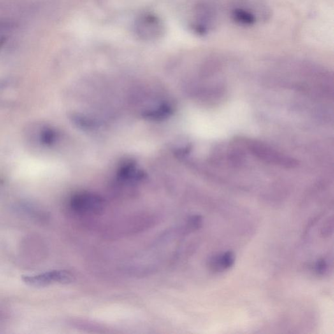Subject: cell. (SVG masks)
<instances>
[{"instance_id": "277c9868", "label": "cell", "mask_w": 334, "mask_h": 334, "mask_svg": "<svg viewBox=\"0 0 334 334\" xmlns=\"http://www.w3.org/2000/svg\"><path fill=\"white\" fill-rule=\"evenodd\" d=\"M134 27L139 38L145 40L158 38L163 32V25L161 21L155 16L149 14L138 18Z\"/></svg>"}, {"instance_id": "3957f363", "label": "cell", "mask_w": 334, "mask_h": 334, "mask_svg": "<svg viewBox=\"0 0 334 334\" xmlns=\"http://www.w3.org/2000/svg\"><path fill=\"white\" fill-rule=\"evenodd\" d=\"M74 276L66 270H52L34 275H23L22 280L25 284L35 287H41L59 283L68 284L73 281Z\"/></svg>"}, {"instance_id": "7c38bea8", "label": "cell", "mask_w": 334, "mask_h": 334, "mask_svg": "<svg viewBox=\"0 0 334 334\" xmlns=\"http://www.w3.org/2000/svg\"><path fill=\"white\" fill-rule=\"evenodd\" d=\"M10 23L6 22V21H0V31L5 29H9L11 26Z\"/></svg>"}, {"instance_id": "8992f818", "label": "cell", "mask_w": 334, "mask_h": 334, "mask_svg": "<svg viewBox=\"0 0 334 334\" xmlns=\"http://www.w3.org/2000/svg\"><path fill=\"white\" fill-rule=\"evenodd\" d=\"M120 178L123 180L133 182L143 179V174L138 172V169L133 163L127 164L122 167L120 173Z\"/></svg>"}, {"instance_id": "5b68a950", "label": "cell", "mask_w": 334, "mask_h": 334, "mask_svg": "<svg viewBox=\"0 0 334 334\" xmlns=\"http://www.w3.org/2000/svg\"><path fill=\"white\" fill-rule=\"evenodd\" d=\"M235 255L233 252H227L222 254L213 255L209 260V266L214 271H222L234 265Z\"/></svg>"}, {"instance_id": "52a82bcc", "label": "cell", "mask_w": 334, "mask_h": 334, "mask_svg": "<svg viewBox=\"0 0 334 334\" xmlns=\"http://www.w3.org/2000/svg\"><path fill=\"white\" fill-rule=\"evenodd\" d=\"M234 20L240 24L244 25L254 24L256 21L255 16L244 9H236L233 13Z\"/></svg>"}, {"instance_id": "6da1fadb", "label": "cell", "mask_w": 334, "mask_h": 334, "mask_svg": "<svg viewBox=\"0 0 334 334\" xmlns=\"http://www.w3.org/2000/svg\"><path fill=\"white\" fill-rule=\"evenodd\" d=\"M248 150L257 159L273 165L286 169H293L298 164L295 159L278 152L265 144L257 141L250 142L248 146Z\"/></svg>"}, {"instance_id": "7a4b0ae2", "label": "cell", "mask_w": 334, "mask_h": 334, "mask_svg": "<svg viewBox=\"0 0 334 334\" xmlns=\"http://www.w3.org/2000/svg\"><path fill=\"white\" fill-rule=\"evenodd\" d=\"M70 206L79 214H100L105 208V202L101 197L91 192H80L71 199Z\"/></svg>"}, {"instance_id": "4fadbf2b", "label": "cell", "mask_w": 334, "mask_h": 334, "mask_svg": "<svg viewBox=\"0 0 334 334\" xmlns=\"http://www.w3.org/2000/svg\"><path fill=\"white\" fill-rule=\"evenodd\" d=\"M5 42H6V38H4V37L0 38V48L4 46Z\"/></svg>"}, {"instance_id": "30bf717a", "label": "cell", "mask_w": 334, "mask_h": 334, "mask_svg": "<svg viewBox=\"0 0 334 334\" xmlns=\"http://www.w3.org/2000/svg\"><path fill=\"white\" fill-rule=\"evenodd\" d=\"M333 229V221L332 218L331 219H328L324 225L323 227L321 230V234L324 237H328L332 233Z\"/></svg>"}, {"instance_id": "9c48e42d", "label": "cell", "mask_w": 334, "mask_h": 334, "mask_svg": "<svg viewBox=\"0 0 334 334\" xmlns=\"http://www.w3.org/2000/svg\"><path fill=\"white\" fill-rule=\"evenodd\" d=\"M171 112V107H169L168 106L163 105L161 107L155 109L154 110L146 113L145 116L146 117H150V118H163L169 117Z\"/></svg>"}, {"instance_id": "8fae6325", "label": "cell", "mask_w": 334, "mask_h": 334, "mask_svg": "<svg viewBox=\"0 0 334 334\" xmlns=\"http://www.w3.org/2000/svg\"><path fill=\"white\" fill-rule=\"evenodd\" d=\"M327 270V263L324 259L318 260L316 264H315V271L318 274H324V273Z\"/></svg>"}, {"instance_id": "ba28073f", "label": "cell", "mask_w": 334, "mask_h": 334, "mask_svg": "<svg viewBox=\"0 0 334 334\" xmlns=\"http://www.w3.org/2000/svg\"><path fill=\"white\" fill-rule=\"evenodd\" d=\"M57 138V134L54 130L44 127L39 131L38 140L39 143L43 145H51L55 143Z\"/></svg>"}]
</instances>
